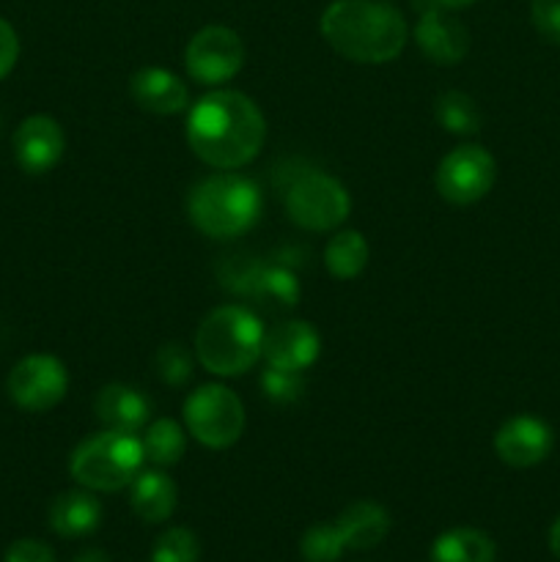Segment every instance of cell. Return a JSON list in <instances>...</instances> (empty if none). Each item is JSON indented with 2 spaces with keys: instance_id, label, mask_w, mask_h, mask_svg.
<instances>
[{
  "instance_id": "cell-1",
  "label": "cell",
  "mask_w": 560,
  "mask_h": 562,
  "mask_svg": "<svg viewBox=\"0 0 560 562\" xmlns=\"http://www.w3.org/2000/svg\"><path fill=\"white\" fill-rule=\"evenodd\" d=\"M187 146L214 170H239L261 154L267 119L247 93L214 88L187 108Z\"/></svg>"
},
{
  "instance_id": "cell-2",
  "label": "cell",
  "mask_w": 560,
  "mask_h": 562,
  "mask_svg": "<svg viewBox=\"0 0 560 562\" xmlns=\"http://www.w3.org/2000/svg\"><path fill=\"white\" fill-rule=\"evenodd\" d=\"M318 31L340 58L362 66L390 64L410 42V25L390 0H333Z\"/></svg>"
},
{
  "instance_id": "cell-3",
  "label": "cell",
  "mask_w": 560,
  "mask_h": 562,
  "mask_svg": "<svg viewBox=\"0 0 560 562\" xmlns=\"http://www.w3.org/2000/svg\"><path fill=\"white\" fill-rule=\"evenodd\" d=\"M261 318L245 305H220L195 329V360L214 376H242L264 355Z\"/></svg>"
},
{
  "instance_id": "cell-4",
  "label": "cell",
  "mask_w": 560,
  "mask_h": 562,
  "mask_svg": "<svg viewBox=\"0 0 560 562\" xmlns=\"http://www.w3.org/2000/svg\"><path fill=\"white\" fill-rule=\"evenodd\" d=\"M187 214L209 239H234L261 217V190L256 181L234 170L212 173L190 190Z\"/></svg>"
},
{
  "instance_id": "cell-5",
  "label": "cell",
  "mask_w": 560,
  "mask_h": 562,
  "mask_svg": "<svg viewBox=\"0 0 560 562\" xmlns=\"http://www.w3.org/2000/svg\"><path fill=\"white\" fill-rule=\"evenodd\" d=\"M143 461L146 456L137 434L102 428L77 445L69 459V475L88 492L113 494L130 488L137 472L143 470Z\"/></svg>"
},
{
  "instance_id": "cell-6",
  "label": "cell",
  "mask_w": 560,
  "mask_h": 562,
  "mask_svg": "<svg viewBox=\"0 0 560 562\" xmlns=\"http://www.w3.org/2000/svg\"><path fill=\"white\" fill-rule=\"evenodd\" d=\"M245 404L225 384H203L184 401V428L209 450H228L245 434Z\"/></svg>"
},
{
  "instance_id": "cell-7",
  "label": "cell",
  "mask_w": 560,
  "mask_h": 562,
  "mask_svg": "<svg viewBox=\"0 0 560 562\" xmlns=\"http://www.w3.org/2000/svg\"><path fill=\"white\" fill-rule=\"evenodd\" d=\"M351 212V195L335 176L311 170L285 192V214L291 223L311 234L338 231Z\"/></svg>"
},
{
  "instance_id": "cell-8",
  "label": "cell",
  "mask_w": 560,
  "mask_h": 562,
  "mask_svg": "<svg viewBox=\"0 0 560 562\" xmlns=\"http://www.w3.org/2000/svg\"><path fill=\"white\" fill-rule=\"evenodd\" d=\"M494 181H497V162L486 148L475 143H464L445 154L434 173L439 198L453 206H472L483 201L492 192Z\"/></svg>"
},
{
  "instance_id": "cell-9",
  "label": "cell",
  "mask_w": 560,
  "mask_h": 562,
  "mask_svg": "<svg viewBox=\"0 0 560 562\" xmlns=\"http://www.w3.org/2000/svg\"><path fill=\"white\" fill-rule=\"evenodd\" d=\"M187 75L206 88H223L245 66V42L225 25H206L184 47Z\"/></svg>"
},
{
  "instance_id": "cell-10",
  "label": "cell",
  "mask_w": 560,
  "mask_h": 562,
  "mask_svg": "<svg viewBox=\"0 0 560 562\" xmlns=\"http://www.w3.org/2000/svg\"><path fill=\"white\" fill-rule=\"evenodd\" d=\"M5 390L22 412L44 415L69 393V371L55 355H27L11 368Z\"/></svg>"
},
{
  "instance_id": "cell-11",
  "label": "cell",
  "mask_w": 560,
  "mask_h": 562,
  "mask_svg": "<svg viewBox=\"0 0 560 562\" xmlns=\"http://www.w3.org/2000/svg\"><path fill=\"white\" fill-rule=\"evenodd\" d=\"M494 453L514 470H530L549 459L555 448V431L536 415H514L494 431Z\"/></svg>"
},
{
  "instance_id": "cell-12",
  "label": "cell",
  "mask_w": 560,
  "mask_h": 562,
  "mask_svg": "<svg viewBox=\"0 0 560 562\" xmlns=\"http://www.w3.org/2000/svg\"><path fill=\"white\" fill-rule=\"evenodd\" d=\"M415 44L432 64L456 66L470 53V33L464 22L456 20L450 9L434 3L423 9L421 20L415 22Z\"/></svg>"
},
{
  "instance_id": "cell-13",
  "label": "cell",
  "mask_w": 560,
  "mask_h": 562,
  "mask_svg": "<svg viewBox=\"0 0 560 562\" xmlns=\"http://www.w3.org/2000/svg\"><path fill=\"white\" fill-rule=\"evenodd\" d=\"M66 135L64 126L53 115H27L14 132V159L25 173H49L64 159Z\"/></svg>"
},
{
  "instance_id": "cell-14",
  "label": "cell",
  "mask_w": 560,
  "mask_h": 562,
  "mask_svg": "<svg viewBox=\"0 0 560 562\" xmlns=\"http://www.w3.org/2000/svg\"><path fill=\"white\" fill-rule=\"evenodd\" d=\"M318 355H322V335L311 322H302V318L280 322L264 335L261 360L269 368L302 373L318 360Z\"/></svg>"
},
{
  "instance_id": "cell-15",
  "label": "cell",
  "mask_w": 560,
  "mask_h": 562,
  "mask_svg": "<svg viewBox=\"0 0 560 562\" xmlns=\"http://www.w3.org/2000/svg\"><path fill=\"white\" fill-rule=\"evenodd\" d=\"M130 93L137 108L152 115H179L190 108V88L163 66H143L132 75Z\"/></svg>"
},
{
  "instance_id": "cell-16",
  "label": "cell",
  "mask_w": 560,
  "mask_h": 562,
  "mask_svg": "<svg viewBox=\"0 0 560 562\" xmlns=\"http://www.w3.org/2000/svg\"><path fill=\"white\" fill-rule=\"evenodd\" d=\"M93 412L97 420L104 428L126 434H141L148 426V415H152V404L143 393H137L130 384H104L93 401Z\"/></svg>"
},
{
  "instance_id": "cell-17",
  "label": "cell",
  "mask_w": 560,
  "mask_h": 562,
  "mask_svg": "<svg viewBox=\"0 0 560 562\" xmlns=\"http://www.w3.org/2000/svg\"><path fill=\"white\" fill-rule=\"evenodd\" d=\"M176 503H179V488L173 477L163 472L159 467L154 470H141L135 481L130 483V505L135 516L146 525H163L173 516Z\"/></svg>"
},
{
  "instance_id": "cell-18",
  "label": "cell",
  "mask_w": 560,
  "mask_h": 562,
  "mask_svg": "<svg viewBox=\"0 0 560 562\" xmlns=\"http://www.w3.org/2000/svg\"><path fill=\"white\" fill-rule=\"evenodd\" d=\"M335 527H338L346 549H373L388 538L390 514L373 499H357L340 510Z\"/></svg>"
},
{
  "instance_id": "cell-19",
  "label": "cell",
  "mask_w": 560,
  "mask_h": 562,
  "mask_svg": "<svg viewBox=\"0 0 560 562\" xmlns=\"http://www.w3.org/2000/svg\"><path fill=\"white\" fill-rule=\"evenodd\" d=\"M102 525V503L88 488H75L49 505V527L64 538L91 536Z\"/></svg>"
},
{
  "instance_id": "cell-20",
  "label": "cell",
  "mask_w": 560,
  "mask_h": 562,
  "mask_svg": "<svg viewBox=\"0 0 560 562\" xmlns=\"http://www.w3.org/2000/svg\"><path fill=\"white\" fill-rule=\"evenodd\" d=\"M497 547L478 527H453L432 543V562H494Z\"/></svg>"
},
{
  "instance_id": "cell-21",
  "label": "cell",
  "mask_w": 560,
  "mask_h": 562,
  "mask_svg": "<svg viewBox=\"0 0 560 562\" xmlns=\"http://www.w3.org/2000/svg\"><path fill=\"white\" fill-rule=\"evenodd\" d=\"M368 247L366 236L355 228H338L324 245V267L335 280H355L360 278L362 269L368 267Z\"/></svg>"
},
{
  "instance_id": "cell-22",
  "label": "cell",
  "mask_w": 560,
  "mask_h": 562,
  "mask_svg": "<svg viewBox=\"0 0 560 562\" xmlns=\"http://www.w3.org/2000/svg\"><path fill=\"white\" fill-rule=\"evenodd\" d=\"M141 434L143 456H146L148 464L159 467V470L176 467L181 461V456L187 453V428H181L170 417H157Z\"/></svg>"
},
{
  "instance_id": "cell-23",
  "label": "cell",
  "mask_w": 560,
  "mask_h": 562,
  "mask_svg": "<svg viewBox=\"0 0 560 562\" xmlns=\"http://www.w3.org/2000/svg\"><path fill=\"white\" fill-rule=\"evenodd\" d=\"M434 119L450 135H475L481 130V108H478L475 99L464 91H445L439 93L437 102H434Z\"/></svg>"
},
{
  "instance_id": "cell-24",
  "label": "cell",
  "mask_w": 560,
  "mask_h": 562,
  "mask_svg": "<svg viewBox=\"0 0 560 562\" xmlns=\"http://www.w3.org/2000/svg\"><path fill=\"white\" fill-rule=\"evenodd\" d=\"M253 300H261L264 305L275 307H291L300 300V280L294 278V272H289L285 267H272V263H261L256 272V280L250 285Z\"/></svg>"
},
{
  "instance_id": "cell-25",
  "label": "cell",
  "mask_w": 560,
  "mask_h": 562,
  "mask_svg": "<svg viewBox=\"0 0 560 562\" xmlns=\"http://www.w3.org/2000/svg\"><path fill=\"white\" fill-rule=\"evenodd\" d=\"M198 558H201V543L187 527L165 530L152 549V562H198Z\"/></svg>"
},
{
  "instance_id": "cell-26",
  "label": "cell",
  "mask_w": 560,
  "mask_h": 562,
  "mask_svg": "<svg viewBox=\"0 0 560 562\" xmlns=\"http://www.w3.org/2000/svg\"><path fill=\"white\" fill-rule=\"evenodd\" d=\"M154 368H157V376L163 379L168 387H187L192 379V351L181 344H165L159 346L157 357H154Z\"/></svg>"
},
{
  "instance_id": "cell-27",
  "label": "cell",
  "mask_w": 560,
  "mask_h": 562,
  "mask_svg": "<svg viewBox=\"0 0 560 562\" xmlns=\"http://www.w3.org/2000/svg\"><path fill=\"white\" fill-rule=\"evenodd\" d=\"M346 543L340 538L338 527L333 525H313L307 527L300 541V552L307 562H335L344 554Z\"/></svg>"
},
{
  "instance_id": "cell-28",
  "label": "cell",
  "mask_w": 560,
  "mask_h": 562,
  "mask_svg": "<svg viewBox=\"0 0 560 562\" xmlns=\"http://www.w3.org/2000/svg\"><path fill=\"white\" fill-rule=\"evenodd\" d=\"M302 373L280 371V368H264L261 390L272 404H294L302 395Z\"/></svg>"
},
{
  "instance_id": "cell-29",
  "label": "cell",
  "mask_w": 560,
  "mask_h": 562,
  "mask_svg": "<svg viewBox=\"0 0 560 562\" xmlns=\"http://www.w3.org/2000/svg\"><path fill=\"white\" fill-rule=\"evenodd\" d=\"M530 20L538 36L549 44H560V0H533Z\"/></svg>"
},
{
  "instance_id": "cell-30",
  "label": "cell",
  "mask_w": 560,
  "mask_h": 562,
  "mask_svg": "<svg viewBox=\"0 0 560 562\" xmlns=\"http://www.w3.org/2000/svg\"><path fill=\"white\" fill-rule=\"evenodd\" d=\"M5 562H55V554L44 541L22 538V541L11 543L9 552H5Z\"/></svg>"
},
{
  "instance_id": "cell-31",
  "label": "cell",
  "mask_w": 560,
  "mask_h": 562,
  "mask_svg": "<svg viewBox=\"0 0 560 562\" xmlns=\"http://www.w3.org/2000/svg\"><path fill=\"white\" fill-rule=\"evenodd\" d=\"M16 60H20V36H16L14 25L0 16V80L11 75Z\"/></svg>"
},
{
  "instance_id": "cell-32",
  "label": "cell",
  "mask_w": 560,
  "mask_h": 562,
  "mask_svg": "<svg viewBox=\"0 0 560 562\" xmlns=\"http://www.w3.org/2000/svg\"><path fill=\"white\" fill-rule=\"evenodd\" d=\"M547 541H549V552H552L555 558L560 560V516L552 521V527H549V538H547Z\"/></svg>"
},
{
  "instance_id": "cell-33",
  "label": "cell",
  "mask_w": 560,
  "mask_h": 562,
  "mask_svg": "<svg viewBox=\"0 0 560 562\" xmlns=\"http://www.w3.org/2000/svg\"><path fill=\"white\" fill-rule=\"evenodd\" d=\"M75 562H110V558L102 552V549H86V552L77 554Z\"/></svg>"
},
{
  "instance_id": "cell-34",
  "label": "cell",
  "mask_w": 560,
  "mask_h": 562,
  "mask_svg": "<svg viewBox=\"0 0 560 562\" xmlns=\"http://www.w3.org/2000/svg\"><path fill=\"white\" fill-rule=\"evenodd\" d=\"M434 3H439L443 9H450V11H459V9H467V5H472L475 0H434Z\"/></svg>"
}]
</instances>
